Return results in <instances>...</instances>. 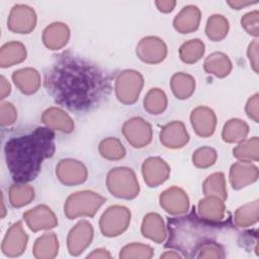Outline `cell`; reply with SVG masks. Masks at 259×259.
Masks as SVG:
<instances>
[{
  "label": "cell",
  "instance_id": "22",
  "mask_svg": "<svg viewBox=\"0 0 259 259\" xmlns=\"http://www.w3.org/2000/svg\"><path fill=\"white\" fill-rule=\"evenodd\" d=\"M41 121L44 124L53 130L69 134L74 130V120L72 117L60 107H49L41 115Z\"/></svg>",
  "mask_w": 259,
  "mask_h": 259
},
{
  "label": "cell",
  "instance_id": "14",
  "mask_svg": "<svg viewBox=\"0 0 259 259\" xmlns=\"http://www.w3.org/2000/svg\"><path fill=\"white\" fill-rule=\"evenodd\" d=\"M28 236L23 230L22 223H14L6 232L1 244L2 253L7 257L20 256L26 249Z\"/></svg>",
  "mask_w": 259,
  "mask_h": 259
},
{
  "label": "cell",
  "instance_id": "37",
  "mask_svg": "<svg viewBox=\"0 0 259 259\" xmlns=\"http://www.w3.org/2000/svg\"><path fill=\"white\" fill-rule=\"evenodd\" d=\"M34 199L33 188L26 183H14L9 188V202L13 207H22Z\"/></svg>",
  "mask_w": 259,
  "mask_h": 259
},
{
  "label": "cell",
  "instance_id": "47",
  "mask_svg": "<svg viewBox=\"0 0 259 259\" xmlns=\"http://www.w3.org/2000/svg\"><path fill=\"white\" fill-rule=\"evenodd\" d=\"M11 92L10 83L4 76L0 77V99L3 100L6 96H8Z\"/></svg>",
  "mask_w": 259,
  "mask_h": 259
},
{
  "label": "cell",
  "instance_id": "10",
  "mask_svg": "<svg viewBox=\"0 0 259 259\" xmlns=\"http://www.w3.org/2000/svg\"><path fill=\"white\" fill-rule=\"evenodd\" d=\"M168 49L165 41L154 35L143 37L136 48L138 58L150 65H156L163 62L167 57Z\"/></svg>",
  "mask_w": 259,
  "mask_h": 259
},
{
  "label": "cell",
  "instance_id": "31",
  "mask_svg": "<svg viewBox=\"0 0 259 259\" xmlns=\"http://www.w3.org/2000/svg\"><path fill=\"white\" fill-rule=\"evenodd\" d=\"M229 20L222 14H212L205 24V34L212 41L223 40L229 32Z\"/></svg>",
  "mask_w": 259,
  "mask_h": 259
},
{
  "label": "cell",
  "instance_id": "11",
  "mask_svg": "<svg viewBox=\"0 0 259 259\" xmlns=\"http://www.w3.org/2000/svg\"><path fill=\"white\" fill-rule=\"evenodd\" d=\"M56 175L61 183L74 186L84 183L88 177L86 166L75 159L60 160L56 166Z\"/></svg>",
  "mask_w": 259,
  "mask_h": 259
},
{
  "label": "cell",
  "instance_id": "6",
  "mask_svg": "<svg viewBox=\"0 0 259 259\" xmlns=\"http://www.w3.org/2000/svg\"><path fill=\"white\" fill-rule=\"evenodd\" d=\"M143 86L144 77L139 71L133 69L123 70L115 78V96L122 104H134L139 99Z\"/></svg>",
  "mask_w": 259,
  "mask_h": 259
},
{
  "label": "cell",
  "instance_id": "29",
  "mask_svg": "<svg viewBox=\"0 0 259 259\" xmlns=\"http://www.w3.org/2000/svg\"><path fill=\"white\" fill-rule=\"evenodd\" d=\"M170 88L177 99H187L195 91V79L189 74L177 72L171 77Z\"/></svg>",
  "mask_w": 259,
  "mask_h": 259
},
{
  "label": "cell",
  "instance_id": "33",
  "mask_svg": "<svg viewBox=\"0 0 259 259\" xmlns=\"http://www.w3.org/2000/svg\"><path fill=\"white\" fill-rule=\"evenodd\" d=\"M259 201L258 199L240 206L234 217V223L239 228H248L258 222Z\"/></svg>",
  "mask_w": 259,
  "mask_h": 259
},
{
  "label": "cell",
  "instance_id": "5",
  "mask_svg": "<svg viewBox=\"0 0 259 259\" xmlns=\"http://www.w3.org/2000/svg\"><path fill=\"white\" fill-rule=\"evenodd\" d=\"M108 191L121 199H134L140 193V184L136 173L128 167L111 169L106 176Z\"/></svg>",
  "mask_w": 259,
  "mask_h": 259
},
{
  "label": "cell",
  "instance_id": "44",
  "mask_svg": "<svg viewBox=\"0 0 259 259\" xmlns=\"http://www.w3.org/2000/svg\"><path fill=\"white\" fill-rule=\"evenodd\" d=\"M245 111L255 122H259V94L255 93L246 102Z\"/></svg>",
  "mask_w": 259,
  "mask_h": 259
},
{
  "label": "cell",
  "instance_id": "34",
  "mask_svg": "<svg viewBox=\"0 0 259 259\" xmlns=\"http://www.w3.org/2000/svg\"><path fill=\"white\" fill-rule=\"evenodd\" d=\"M144 108L150 114H161L168 105V99L165 92L160 88L150 89L144 98Z\"/></svg>",
  "mask_w": 259,
  "mask_h": 259
},
{
  "label": "cell",
  "instance_id": "38",
  "mask_svg": "<svg viewBox=\"0 0 259 259\" xmlns=\"http://www.w3.org/2000/svg\"><path fill=\"white\" fill-rule=\"evenodd\" d=\"M99 154L102 158L110 161H118L124 158L126 151L122 143L114 137L103 139L98 146Z\"/></svg>",
  "mask_w": 259,
  "mask_h": 259
},
{
  "label": "cell",
  "instance_id": "48",
  "mask_svg": "<svg viewBox=\"0 0 259 259\" xmlns=\"http://www.w3.org/2000/svg\"><path fill=\"white\" fill-rule=\"evenodd\" d=\"M87 258H92V259H107L111 258V254L104 248H98L93 250L90 254L87 255Z\"/></svg>",
  "mask_w": 259,
  "mask_h": 259
},
{
  "label": "cell",
  "instance_id": "24",
  "mask_svg": "<svg viewBox=\"0 0 259 259\" xmlns=\"http://www.w3.org/2000/svg\"><path fill=\"white\" fill-rule=\"evenodd\" d=\"M142 235L151 241L161 244L167 238V229L162 217L156 212L147 213L142 222Z\"/></svg>",
  "mask_w": 259,
  "mask_h": 259
},
{
  "label": "cell",
  "instance_id": "28",
  "mask_svg": "<svg viewBox=\"0 0 259 259\" xmlns=\"http://www.w3.org/2000/svg\"><path fill=\"white\" fill-rule=\"evenodd\" d=\"M59 240L55 233H45L38 237L33 245L32 253L37 259H52L58 255Z\"/></svg>",
  "mask_w": 259,
  "mask_h": 259
},
{
  "label": "cell",
  "instance_id": "46",
  "mask_svg": "<svg viewBox=\"0 0 259 259\" xmlns=\"http://www.w3.org/2000/svg\"><path fill=\"white\" fill-rule=\"evenodd\" d=\"M155 5L159 11L163 13H169L175 8L176 1L175 0H157L155 2Z\"/></svg>",
  "mask_w": 259,
  "mask_h": 259
},
{
  "label": "cell",
  "instance_id": "7",
  "mask_svg": "<svg viewBox=\"0 0 259 259\" xmlns=\"http://www.w3.org/2000/svg\"><path fill=\"white\" fill-rule=\"evenodd\" d=\"M131 210L123 205H111L102 213L99 228L103 236L113 238L124 233L131 223Z\"/></svg>",
  "mask_w": 259,
  "mask_h": 259
},
{
  "label": "cell",
  "instance_id": "32",
  "mask_svg": "<svg viewBox=\"0 0 259 259\" xmlns=\"http://www.w3.org/2000/svg\"><path fill=\"white\" fill-rule=\"evenodd\" d=\"M202 191L204 196H217L225 201L228 197L225 174L214 172L208 175L202 184Z\"/></svg>",
  "mask_w": 259,
  "mask_h": 259
},
{
  "label": "cell",
  "instance_id": "39",
  "mask_svg": "<svg viewBox=\"0 0 259 259\" xmlns=\"http://www.w3.org/2000/svg\"><path fill=\"white\" fill-rule=\"evenodd\" d=\"M154 255V250L151 246L141 243H132L123 248L119 252V258L121 259H133V258H142L150 259Z\"/></svg>",
  "mask_w": 259,
  "mask_h": 259
},
{
  "label": "cell",
  "instance_id": "21",
  "mask_svg": "<svg viewBox=\"0 0 259 259\" xmlns=\"http://www.w3.org/2000/svg\"><path fill=\"white\" fill-rule=\"evenodd\" d=\"M200 20V9L195 5H187L184 6L174 17L173 26L179 33H191L198 28Z\"/></svg>",
  "mask_w": 259,
  "mask_h": 259
},
{
  "label": "cell",
  "instance_id": "20",
  "mask_svg": "<svg viewBox=\"0 0 259 259\" xmlns=\"http://www.w3.org/2000/svg\"><path fill=\"white\" fill-rule=\"evenodd\" d=\"M70 28L64 22H53L48 25L41 35L42 42L46 48L52 51L63 49L69 41Z\"/></svg>",
  "mask_w": 259,
  "mask_h": 259
},
{
  "label": "cell",
  "instance_id": "17",
  "mask_svg": "<svg viewBox=\"0 0 259 259\" xmlns=\"http://www.w3.org/2000/svg\"><path fill=\"white\" fill-rule=\"evenodd\" d=\"M259 170L252 162L238 161L230 168L229 179L232 187L236 190L247 187L257 181Z\"/></svg>",
  "mask_w": 259,
  "mask_h": 259
},
{
  "label": "cell",
  "instance_id": "45",
  "mask_svg": "<svg viewBox=\"0 0 259 259\" xmlns=\"http://www.w3.org/2000/svg\"><path fill=\"white\" fill-rule=\"evenodd\" d=\"M258 50H259V45H258V39L255 38L252 40L247 49V57L249 59V62L251 64L252 69L256 74L259 72V65H258Z\"/></svg>",
  "mask_w": 259,
  "mask_h": 259
},
{
  "label": "cell",
  "instance_id": "43",
  "mask_svg": "<svg viewBox=\"0 0 259 259\" xmlns=\"http://www.w3.org/2000/svg\"><path fill=\"white\" fill-rule=\"evenodd\" d=\"M17 118V110L15 106L8 101H2L0 104V124L8 126L15 122Z\"/></svg>",
  "mask_w": 259,
  "mask_h": 259
},
{
  "label": "cell",
  "instance_id": "16",
  "mask_svg": "<svg viewBox=\"0 0 259 259\" xmlns=\"http://www.w3.org/2000/svg\"><path fill=\"white\" fill-rule=\"evenodd\" d=\"M170 166L159 157H151L142 164V174L145 183L149 187H157L163 184L170 175Z\"/></svg>",
  "mask_w": 259,
  "mask_h": 259
},
{
  "label": "cell",
  "instance_id": "19",
  "mask_svg": "<svg viewBox=\"0 0 259 259\" xmlns=\"http://www.w3.org/2000/svg\"><path fill=\"white\" fill-rule=\"evenodd\" d=\"M160 142L168 149L183 148L189 141L188 132L180 120H173L165 124L160 132Z\"/></svg>",
  "mask_w": 259,
  "mask_h": 259
},
{
  "label": "cell",
  "instance_id": "26",
  "mask_svg": "<svg viewBox=\"0 0 259 259\" xmlns=\"http://www.w3.org/2000/svg\"><path fill=\"white\" fill-rule=\"evenodd\" d=\"M233 65L230 58L222 52H213L203 62V69L207 74L218 78L227 77L232 71Z\"/></svg>",
  "mask_w": 259,
  "mask_h": 259
},
{
  "label": "cell",
  "instance_id": "27",
  "mask_svg": "<svg viewBox=\"0 0 259 259\" xmlns=\"http://www.w3.org/2000/svg\"><path fill=\"white\" fill-rule=\"evenodd\" d=\"M26 48L20 41H8L1 47L0 50V66L8 68L26 59Z\"/></svg>",
  "mask_w": 259,
  "mask_h": 259
},
{
  "label": "cell",
  "instance_id": "1",
  "mask_svg": "<svg viewBox=\"0 0 259 259\" xmlns=\"http://www.w3.org/2000/svg\"><path fill=\"white\" fill-rule=\"evenodd\" d=\"M44 85L54 101L71 111H90L111 92V77L97 64L70 51L55 56Z\"/></svg>",
  "mask_w": 259,
  "mask_h": 259
},
{
  "label": "cell",
  "instance_id": "40",
  "mask_svg": "<svg viewBox=\"0 0 259 259\" xmlns=\"http://www.w3.org/2000/svg\"><path fill=\"white\" fill-rule=\"evenodd\" d=\"M218 159L217 151L211 147H201L192 154V163L195 167L205 169L212 166Z\"/></svg>",
  "mask_w": 259,
  "mask_h": 259
},
{
  "label": "cell",
  "instance_id": "4",
  "mask_svg": "<svg viewBox=\"0 0 259 259\" xmlns=\"http://www.w3.org/2000/svg\"><path fill=\"white\" fill-rule=\"evenodd\" d=\"M105 200V197L92 190L77 191L69 195L66 199L64 212L69 220L81 217L92 218Z\"/></svg>",
  "mask_w": 259,
  "mask_h": 259
},
{
  "label": "cell",
  "instance_id": "13",
  "mask_svg": "<svg viewBox=\"0 0 259 259\" xmlns=\"http://www.w3.org/2000/svg\"><path fill=\"white\" fill-rule=\"evenodd\" d=\"M161 207L172 215H181L189 209L187 193L178 186H171L164 190L159 197Z\"/></svg>",
  "mask_w": 259,
  "mask_h": 259
},
{
  "label": "cell",
  "instance_id": "50",
  "mask_svg": "<svg viewBox=\"0 0 259 259\" xmlns=\"http://www.w3.org/2000/svg\"><path fill=\"white\" fill-rule=\"evenodd\" d=\"M160 258H167V259H179V258H183V256L181 254H179L177 251H166L165 253L161 254Z\"/></svg>",
  "mask_w": 259,
  "mask_h": 259
},
{
  "label": "cell",
  "instance_id": "15",
  "mask_svg": "<svg viewBox=\"0 0 259 259\" xmlns=\"http://www.w3.org/2000/svg\"><path fill=\"white\" fill-rule=\"evenodd\" d=\"M23 220L32 232L51 230L57 227L58 219L55 212L46 204H38L23 213Z\"/></svg>",
  "mask_w": 259,
  "mask_h": 259
},
{
  "label": "cell",
  "instance_id": "41",
  "mask_svg": "<svg viewBox=\"0 0 259 259\" xmlns=\"http://www.w3.org/2000/svg\"><path fill=\"white\" fill-rule=\"evenodd\" d=\"M225 250L215 241H209L204 243L198 250L195 255V258H202V259H220L225 258Z\"/></svg>",
  "mask_w": 259,
  "mask_h": 259
},
{
  "label": "cell",
  "instance_id": "3",
  "mask_svg": "<svg viewBox=\"0 0 259 259\" xmlns=\"http://www.w3.org/2000/svg\"><path fill=\"white\" fill-rule=\"evenodd\" d=\"M223 223H211L200 218L193 211L188 215L168 220L169 239L166 248L176 249L183 257H195L197 250L206 242L212 241L209 235Z\"/></svg>",
  "mask_w": 259,
  "mask_h": 259
},
{
  "label": "cell",
  "instance_id": "9",
  "mask_svg": "<svg viewBox=\"0 0 259 259\" xmlns=\"http://www.w3.org/2000/svg\"><path fill=\"white\" fill-rule=\"evenodd\" d=\"M36 13L26 4L14 5L8 15L7 27L14 33L27 34L36 26Z\"/></svg>",
  "mask_w": 259,
  "mask_h": 259
},
{
  "label": "cell",
  "instance_id": "42",
  "mask_svg": "<svg viewBox=\"0 0 259 259\" xmlns=\"http://www.w3.org/2000/svg\"><path fill=\"white\" fill-rule=\"evenodd\" d=\"M241 25L246 32L254 37L259 35V11L253 10L244 14L241 18Z\"/></svg>",
  "mask_w": 259,
  "mask_h": 259
},
{
  "label": "cell",
  "instance_id": "30",
  "mask_svg": "<svg viewBox=\"0 0 259 259\" xmlns=\"http://www.w3.org/2000/svg\"><path fill=\"white\" fill-rule=\"evenodd\" d=\"M249 134V125L240 118L229 119L223 127L222 138L228 144H239L246 140Z\"/></svg>",
  "mask_w": 259,
  "mask_h": 259
},
{
  "label": "cell",
  "instance_id": "8",
  "mask_svg": "<svg viewBox=\"0 0 259 259\" xmlns=\"http://www.w3.org/2000/svg\"><path fill=\"white\" fill-rule=\"evenodd\" d=\"M121 133L126 142L134 148L141 149L152 142V125L144 118L135 116L127 119L121 128Z\"/></svg>",
  "mask_w": 259,
  "mask_h": 259
},
{
  "label": "cell",
  "instance_id": "36",
  "mask_svg": "<svg viewBox=\"0 0 259 259\" xmlns=\"http://www.w3.org/2000/svg\"><path fill=\"white\" fill-rule=\"evenodd\" d=\"M233 155L239 161L257 162L259 159V139L252 137L239 143L233 149Z\"/></svg>",
  "mask_w": 259,
  "mask_h": 259
},
{
  "label": "cell",
  "instance_id": "49",
  "mask_svg": "<svg viewBox=\"0 0 259 259\" xmlns=\"http://www.w3.org/2000/svg\"><path fill=\"white\" fill-rule=\"evenodd\" d=\"M257 2H251V1H239V0H231V1H227V4L233 8V9H236V10H240L242 8H245L247 6H250V5H254L256 4Z\"/></svg>",
  "mask_w": 259,
  "mask_h": 259
},
{
  "label": "cell",
  "instance_id": "18",
  "mask_svg": "<svg viewBox=\"0 0 259 259\" xmlns=\"http://www.w3.org/2000/svg\"><path fill=\"white\" fill-rule=\"evenodd\" d=\"M190 122L198 137H210L217 126V115L214 111L207 106H197L190 113Z\"/></svg>",
  "mask_w": 259,
  "mask_h": 259
},
{
  "label": "cell",
  "instance_id": "25",
  "mask_svg": "<svg viewBox=\"0 0 259 259\" xmlns=\"http://www.w3.org/2000/svg\"><path fill=\"white\" fill-rule=\"evenodd\" d=\"M197 212L200 218L211 223H222L226 214L224 200L217 196H205L197 204Z\"/></svg>",
  "mask_w": 259,
  "mask_h": 259
},
{
  "label": "cell",
  "instance_id": "35",
  "mask_svg": "<svg viewBox=\"0 0 259 259\" xmlns=\"http://www.w3.org/2000/svg\"><path fill=\"white\" fill-rule=\"evenodd\" d=\"M205 46L199 38L189 39L179 48V58L185 64H194L204 55Z\"/></svg>",
  "mask_w": 259,
  "mask_h": 259
},
{
  "label": "cell",
  "instance_id": "12",
  "mask_svg": "<svg viewBox=\"0 0 259 259\" xmlns=\"http://www.w3.org/2000/svg\"><path fill=\"white\" fill-rule=\"evenodd\" d=\"M93 227L88 221L78 222L69 232L67 248L72 256H78L88 248L93 240Z\"/></svg>",
  "mask_w": 259,
  "mask_h": 259
},
{
  "label": "cell",
  "instance_id": "23",
  "mask_svg": "<svg viewBox=\"0 0 259 259\" xmlns=\"http://www.w3.org/2000/svg\"><path fill=\"white\" fill-rule=\"evenodd\" d=\"M12 81L20 92L26 95L34 94L40 87L41 79L38 71L33 68H22L12 73Z\"/></svg>",
  "mask_w": 259,
  "mask_h": 259
},
{
  "label": "cell",
  "instance_id": "2",
  "mask_svg": "<svg viewBox=\"0 0 259 259\" xmlns=\"http://www.w3.org/2000/svg\"><path fill=\"white\" fill-rule=\"evenodd\" d=\"M56 150L55 133L47 126L9 139L4 146L7 168L16 183L34 180L41 170L42 162Z\"/></svg>",
  "mask_w": 259,
  "mask_h": 259
}]
</instances>
